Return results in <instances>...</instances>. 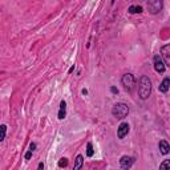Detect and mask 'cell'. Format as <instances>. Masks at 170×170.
I'll list each match as a JSON object with an SVG mask.
<instances>
[{
	"label": "cell",
	"instance_id": "cell-20",
	"mask_svg": "<svg viewBox=\"0 0 170 170\" xmlns=\"http://www.w3.org/2000/svg\"><path fill=\"white\" fill-rule=\"evenodd\" d=\"M35 149H36V144H35V142H32V144L29 145V150H31V151H33Z\"/></svg>",
	"mask_w": 170,
	"mask_h": 170
},
{
	"label": "cell",
	"instance_id": "cell-10",
	"mask_svg": "<svg viewBox=\"0 0 170 170\" xmlns=\"http://www.w3.org/2000/svg\"><path fill=\"white\" fill-rule=\"evenodd\" d=\"M65 116H67V102H65V101H61L57 117H59V120H64Z\"/></svg>",
	"mask_w": 170,
	"mask_h": 170
},
{
	"label": "cell",
	"instance_id": "cell-8",
	"mask_svg": "<svg viewBox=\"0 0 170 170\" xmlns=\"http://www.w3.org/2000/svg\"><path fill=\"white\" fill-rule=\"evenodd\" d=\"M129 130H130L129 124H128V122H121L120 126L117 128V137H118L120 140H122L125 136H128Z\"/></svg>",
	"mask_w": 170,
	"mask_h": 170
},
{
	"label": "cell",
	"instance_id": "cell-9",
	"mask_svg": "<svg viewBox=\"0 0 170 170\" xmlns=\"http://www.w3.org/2000/svg\"><path fill=\"white\" fill-rule=\"evenodd\" d=\"M158 148H160L161 154H163V156L169 154V151H170V145L168 144V141H165V140H161V141L158 142Z\"/></svg>",
	"mask_w": 170,
	"mask_h": 170
},
{
	"label": "cell",
	"instance_id": "cell-1",
	"mask_svg": "<svg viewBox=\"0 0 170 170\" xmlns=\"http://www.w3.org/2000/svg\"><path fill=\"white\" fill-rule=\"evenodd\" d=\"M151 94V81L148 76H141L138 81V96L141 100H148Z\"/></svg>",
	"mask_w": 170,
	"mask_h": 170
},
{
	"label": "cell",
	"instance_id": "cell-13",
	"mask_svg": "<svg viewBox=\"0 0 170 170\" xmlns=\"http://www.w3.org/2000/svg\"><path fill=\"white\" fill-rule=\"evenodd\" d=\"M128 12L129 13H141V12H144V8H142L141 5H130Z\"/></svg>",
	"mask_w": 170,
	"mask_h": 170
},
{
	"label": "cell",
	"instance_id": "cell-6",
	"mask_svg": "<svg viewBox=\"0 0 170 170\" xmlns=\"http://www.w3.org/2000/svg\"><path fill=\"white\" fill-rule=\"evenodd\" d=\"M134 157H130V156H122L121 160H120V166L124 170H129L130 168L133 166L134 163Z\"/></svg>",
	"mask_w": 170,
	"mask_h": 170
},
{
	"label": "cell",
	"instance_id": "cell-22",
	"mask_svg": "<svg viewBox=\"0 0 170 170\" xmlns=\"http://www.w3.org/2000/svg\"><path fill=\"white\" fill-rule=\"evenodd\" d=\"M73 71H74V65H72V67H71V68H69V71H68V73H72V72H73Z\"/></svg>",
	"mask_w": 170,
	"mask_h": 170
},
{
	"label": "cell",
	"instance_id": "cell-5",
	"mask_svg": "<svg viewBox=\"0 0 170 170\" xmlns=\"http://www.w3.org/2000/svg\"><path fill=\"white\" fill-rule=\"evenodd\" d=\"M153 65H154V69H156L157 73H163L166 69V65L163 64V61L160 55H156L153 57Z\"/></svg>",
	"mask_w": 170,
	"mask_h": 170
},
{
	"label": "cell",
	"instance_id": "cell-21",
	"mask_svg": "<svg viewBox=\"0 0 170 170\" xmlns=\"http://www.w3.org/2000/svg\"><path fill=\"white\" fill-rule=\"evenodd\" d=\"M37 169H39V170H43V169H44V163H43V162H40V163H39Z\"/></svg>",
	"mask_w": 170,
	"mask_h": 170
},
{
	"label": "cell",
	"instance_id": "cell-7",
	"mask_svg": "<svg viewBox=\"0 0 170 170\" xmlns=\"http://www.w3.org/2000/svg\"><path fill=\"white\" fill-rule=\"evenodd\" d=\"M161 59L165 65H170V44H166L161 48Z\"/></svg>",
	"mask_w": 170,
	"mask_h": 170
},
{
	"label": "cell",
	"instance_id": "cell-17",
	"mask_svg": "<svg viewBox=\"0 0 170 170\" xmlns=\"http://www.w3.org/2000/svg\"><path fill=\"white\" fill-rule=\"evenodd\" d=\"M59 168H67L68 166V158H60V161H59Z\"/></svg>",
	"mask_w": 170,
	"mask_h": 170
},
{
	"label": "cell",
	"instance_id": "cell-12",
	"mask_svg": "<svg viewBox=\"0 0 170 170\" xmlns=\"http://www.w3.org/2000/svg\"><path fill=\"white\" fill-rule=\"evenodd\" d=\"M169 88H170V79H169V77H165L163 81L160 84V92L166 93V92L169 91Z\"/></svg>",
	"mask_w": 170,
	"mask_h": 170
},
{
	"label": "cell",
	"instance_id": "cell-11",
	"mask_svg": "<svg viewBox=\"0 0 170 170\" xmlns=\"http://www.w3.org/2000/svg\"><path fill=\"white\" fill-rule=\"evenodd\" d=\"M82 165H84V157L81 156V154H79V156L76 157V160H74V165H73V170H81Z\"/></svg>",
	"mask_w": 170,
	"mask_h": 170
},
{
	"label": "cell",
	"instance_id": "cell-19",
	"mask_svg": "<svg viewBox=\"0 0 170 170\" xmlns=\"http://www.w3.org/2000/svg\"><path fill=\"white\" fill-rule=\"evenodd\" d=\"M110 92H112L113 94H117L118 93V89L116 88V86H110Z\"/></svg>",
	"mask_w": 170,
	"mask_h": 170
},
{
	"label": "cell",
	"instance_id": "cell-15",
	"mask_svg": "<svg viewBox=\"0 0 170 170\" xmlns=\"http://www.w3.org/2000/svg\"><path fill=\"white\" fill-rule=\"evenodd\" d=\"M93 154H94L93 145H92V142H88V144H86V156H88V157H93Z\"/></svg>",
	"mask_w": 170,
	"mask_h": 170
},
{
	"label": "cell",
	"instance_id": "cell-18",
	"mask_svg": "<svg viewBox=\"0 0 170 170\" xmlns=\"http://www.w3.org/2000/svg\"><path fill=\"white\" fill-rule=\"evenodd\" d=\"M32 153H33V151H31V150H28V151H27V153H25L24 158H25L27 161H28V160H31V157H32Z\"/></svg>",
	"mask_w": 170,
	"mask_h": 170
},
{
	"label": "cell",
	"instance_id": "cell-16",
	"mask_svg": "<svg viewBox=\"0 0 170 170\" xmlns=\"http://www.w3.org/2000/svg\"><path fill=\"white\" fill-rule=\"evenodd\" d=\"M160 170H170V161L165 160L160 165Z\"/></svg>",
	"mask_w": 170,
	"mask_h": 170
},
{
	"label": "cell",
	"instance_id": "cell-4",
	"mask_svg": "<svg viewBox=\"0 0 170 170\" xmlns=\"http://www.w3.org/2000/svg\"><path fill=\"white\" fill-rule=\"evenodd\" d=\"M146 7H148V11L151 15H157L162 10V1L161 0H150V1L146 3Z\"/></svg>",
	"mask_w": 170,
	"mask_h": 170
},
{
	"label": "cell",
	"instance_id": "cell-3",
	"mask_svg": "<svg viewBox=\"0 0 170 170\" xmlns=\"http://www.w3.org/2000/svg\"><path fill=\"white\" fill-rule=\"evenodd\" d=\"M121 84L124 85V88L126 91H132L134 84H136V79H134V76L132 73H125L121 77Z\"/></svg>",
	"mask_w": 170,
	"mask_h": 170
},
{
	"label": "cell",
	"instance_id": "cell-14",
	"mask_svg": "<svg viewBox=\"0 0 170 170\" xmlns=\"http://www.w3.org/2000/svg\"><path fill=\"white\" fill-rule=\"evenodd\" d=\"M5 134H7V125H0V142L4 141Z\"/></svg>",
	"mask_w": 170,
	"mask_h": 170
},
{
	"label": "cell",
	"instance_id": "cell-23",
	"mask_svg": "<svg viewBox=\"0 0 170 170\" xmlns=\"http://www.w3.org/2000/svg\"><path fill=\"white\" fill-rule=\"evenodd\" d=\"M81 92H82V94H85V96H86V94H88V89H85V88H84V89H82V91H81Z\"/></svg>",
	"mask_w": 170,
	"mask_h": 170
},
{
	"label": "cell",
	"instance_id": "cell-2",
	"mask_svg": "<svg viewBox=\"0 0 170 170\" xmlns=\"http://www.w3.org/2000/svg\"><path fill=\"white\" fill-rule=\"evenodd\" d=\"M112 114L117 120H124L128 114H129V106L125 102H117L112 108Z\"/></svg>",
	"mask_w": 170,
	"mask_h": 170
}]
</instances>
